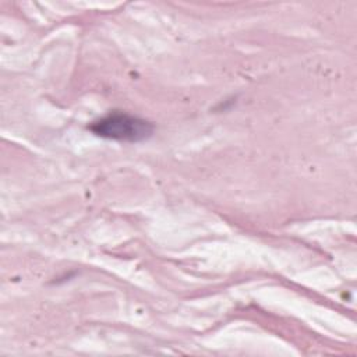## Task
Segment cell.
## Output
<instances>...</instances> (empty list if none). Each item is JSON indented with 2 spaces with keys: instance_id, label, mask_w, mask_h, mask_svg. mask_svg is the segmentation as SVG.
<instances>
[{
  "instance_id": "obj_1",
  "label": "cell",
  "mask_w": 357,
  "mask_h": 357,
  "mask_svg": "<svg viewBox=\"0 0 357 357\" xmlns=\"http://www.w3.org/2000/svg\"><path fill=\"white\" fill-rule=\"evenodd\" d=\"M95 135L119 142H139L153 134V124L124 112H110L88 127Z\"/></svg>"
}]
</instances>
